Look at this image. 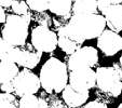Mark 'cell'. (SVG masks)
<instances>
[{
	"mask_svg": "<svg viewBox=\"0 0 122 108\" xmlns=\"http://www.w3.org/2000/svg\"><path fill=\"white\" fill-rule=\"evenodd\" d=\"M14 94L16 96L24 97L35 95L41 87L39 77L29 69H23L19 72L13 81Z\"/></svg>",
	"mask_w": 122,
	"mask_h": 108,
	"instance_id": "obj_5",
	"label": "cell"
},
{
	"mask_svg": "<svg viewBox=\"0 0 122 108\" xmlns=\"http://www.w3.org/2000/svg\"><path fill=\"white\" fill-rule=\"evenodd\" d=\"M0 90H1V92H2V93H9V94H12V93H14L13 82L5 83V84L0 85Z\"/></svg>",
	"mask_w": 122,
	"mask_h": 108,
	"instance_id": "obj_24",
	"label": "cell"
},
{
	"mask_svg": "<svg viewBox=\"0 0 122 108\" xmlns=\"http://www.w3.org/2000/svg\"><path fill=\"white\" fill-rule=\"evenodd\" d=\"M39 79L46 93H61L68 84V68L65 63L56 57H50L40 69Z\"/></svg>",
	"mask_w": 122,
	"mask_h": 108,
	"instance_id": "obj_2",
	"label": "cell"
},
{
	"mask_svg": "<svg viewBox=\"0 0 122 108\" xmlns=\"http://www.w3.org/2000/svg\"><path fill=\"white\" fill-rule=\"evenodd\" d=\"M72 9V1L70 0H51L49 1V10L51 13L60 17L69 16Z\"/></svg>",
	"mask_w": 122,
	"mask_h": 108,
	"instance_id": "obj_16",
	"label": "cell"
},
{
	"mask_svg": "<svg viewBox=\"0 0 122 108\" xmlns=\"http://www.w3.org/2000/svg\"><path fill=\"white\" fill-rule=\"evenodd\" d=\"M96 87L107 96L118 97L122 93V80L119 72V63L112 67L96 69Z\"/></svg>",
	"mask_w": 122,
	"mask_h": 108,
	"instance_id": "obj_4",
	"label": "cell"
},
{
	"mask_svg": "<svg viewBox=\"0 0 122 108\" xmlns=\"http://www.w3.org/2000/svg\"><path fill=\"white\" fill-rule=\"evenodd\" d=\"M39 97L36 95H28L21 97L19 108H39Z\"/></svg>",
	"mask_w": 122,
	"mask_h": 108,
	"instance_id": "obj_19",
	"label": "cell"
},
{
	"mask_svg": "<svg viewBox=\"0 0 122 108\" xmlns=\"http://www.w3.org/2000/svg\"><path fill=\"white\" fill-rule=\"evenodd\" d=\"M19 72V66L15 63L1 61L0 62V85L13 82Z\"/></svg>",
	"mask_w": 122,
	"mask_h": 108,
	"instance_id": "obj_14",
	"label": "cell"
},
{
	"mask_svg": "<svg viewBox=\"0 0 122 108\" xmlns=\"http://www.w3.org/2000/svg\"><path fill=\"white\" fill-rule=\"evenodd\" d=\"M62 96L67 106L71 108H77L84 105L88 102L90 94H89V91H79L68 83L62 92Z\"/></svg>",
	"mask_w": 122,
	"mask_h": 108,
	"instance_id": "obj_11",
	"label": "cell"
},
{
	"mask_svg": "<svg viewBox=\"0 0 122 108\" xmlns=\"http://www.w3.org/2000/svg\"><path fill=\"white\" fill-rule=\"evenodd\" d=\"M5 21H7V15H5V9L0 7V24L5 23Z\"/></svg>",
	"mask_w": 122,
	"mask_h": 108,
	"instance_id": "obj_25",
	"label": "cell"
},
{
	"mask_svg": "<svg viewBox=\"0 0 122 108\" xmlns=\"http://www.w3.org/2000/svg\"><path fill=\"white\" fill-rule=\"evenodd\" d=\"M105 26L106 21L102 14H80L71 15L64 28L69 37L83 44L85 40L98 38Z\"/></svg>",
	"mask_w": 122,
	"mask_h": 108,
	"instance_id": "obj_1",
	"label": "cell"
},
{
	"mask_svg": "<svg viewBox=\"0 0 122 108\" xmlns=\"http://www.w3.org/2000/svg\"><path fill=\"white\" fill-rule=\"evenodd\" d=\"M42 53L37 51L31 44H25L23 46L16 48L14 63L24 69H34L40 63Z\"/></svg>",
	"mask_w": 122,
	"mask_h": 108,
	"instance_id": "obj_10",
	"label": "cell"
},
{
	"mask_svg": "<svg viewBox=\"0 0 122 108\" xmlns=\"http://www.w3.org/2000/svg\"><path fill=\"white\" fill-rule=\"evenodd\" d=\"M72 15L80 14H98L97 1L94 0H77L72 2Z\"/></svg>",
	"mask_w": 122,
	"mask_h": 108,
	"instance_id": "obj_15",
	"label": "cell"
},
{
	"mask_svg": "<svg viewBox=\"0 0 122 108\" xmlns=\"http://www.w3.org/2000/svg\"><path fill=\"white\" fill-rule=\"evenodd\" d=\"M16 48L11 44H9L7 41L0 37V62L1 61H8V62H13L15 58Z\"/></svg>",
	"mask_w": 122,
	"mask_h": 108,
	"instance_id": "obj_17",
	"label": "cell"
},
{
	"mask_svg": "<svg viewBox=\"0 0 122 108\" xmlns=\"http://www.w3.org/2000/svg\"><path fill=\"white\" fill-rule=\"evenodd\" d=\"M98 63V52L93 46H82L78 51L71 54L68 58L67 68L69 71L81 67H92L96 66Z\"/></svg>",
	"mask_w": 122,
	"mask_h": 108,
	"instance_id": "obj_7",
	"label": "cell"
},
{
	"mask_svg": "<svg viewBox=\"0 0 122 108\" xmlns=\"http://www.w3.org/2000/svg\"><path fill=\"white\" fill-rule=\"evenodd\" d=\"M68 81L79 91H90L96 85V72L90 67H81L69 72Z\"/></svg>",
	"mask_w": 122,
	"mask_h": 108,
	"instance_id": "obj_8",
	"label": "cell"
},
{
	"mask_svg": "<svg viewBox=\"0 0 122 108\" xmlns=\"http://www.w3.org/2000/svg\"><path fill=\"white\" fill-rule=\"evenodd\" d=\"M31 46L41 53H51L57 46V35L48 26L39 25L31 31Z\"/></svg>",
	"mask_w": 122,
	"mask_h": 108,
	"instance_id": "obj_6",
	"label": "cell"
},
{
	"mask_svg": "<svg viewBox=\"0 0 122 108\" xmlns=\"http://www.w3.org/2000/svg\"><path fill=\"white\" fill-rule=\"evenodd\" d=\"M12 10H13L14 14L20 16H24L28 14V5L26 1H12Z\"/></svg>",
	"mask_w": 122,
	"mask_h": 108,
	"instance_id": "obj_21",
	"label": "cell"
},
{
	"mask_svg": "<svg viewBox=\"0 0 122 108\" xmlns=\"http://www.w3.org/2000/svg\"><path fill=\"white\" fill-rule=\"evenodd\" d=\"M106 26L115 32H120L122 30V5H116L110 7L104 14Z\"/></svg>",
	"mask_w": 122,
	"mask_h": 108,
	"instance_id": "obj_12",
	"label": "cell"
},
{
	"mask_svg": "<svg viewBox=\"0 0 122 108\" xmlns=\"http://www.w3.org/2000/svg\"><path fill=\"white\" fill-rule=\"evenodd\" d=\"M118 108H122V103H121V104H120V105H119V106H118Z\"/></svg>",
	"mask_w": 122,
	"mask_h": 108,
	"instance_id": "obj_29",
	"label": "cell"
},
{
	"mask_svg": "<svg viewBox=\"0 0 122 108\" xmlns=\"http://www.w3.org/2000/svg\"><path fill=\"white\" fill-rule=\"evenodd\" d=\"M0 7L1 8H10L12 7L11 0H0Z\"/></svg>",
	"mask_w": 122,
	"mask_h": 108,
	"instance_id": "obj_26",
	"label": "cell"
},
{
	"mask_svg": "<svg viewBox=\"0 0 122 108\" xmlns=\"http://www.w3.org/2000/svg\"><path fill=\"white\" fill-rule=\"evenodd\" d=\"M83 108H108V107H107V105L105 103L98 101V99H95V101L89 102L88 104H85L83 106Z\"/></svg>",
	"mask_w": 122,
	"mask_h": 108,
	"instance_id": "obj_23",
	"label": "cell"
},
{
	"mask_svg": "<svg viewBox=\"0 0 122 108\" xmlns=\"http://www.w3.org/2000/svg\"><path fill=\"white\" fill-rule=\"evenodd\" d=\"M119 72H120L121 80H122V55L120 56V61H119Z\"/></svg>",
	"mask_w": 122,
	"mask_h": 108,
	"instance_id": "obj_28",
	"label": "cell"
},
{
	"mask_svg": "<svg viewBox=\"0 0 122 108\" xmlns=\"http://www.w3.org/2000/svg\"><path fill=\"white\" fill-rule=\"evenodd\" d=\"M116 5H122V0H99L97 1V10L104 15L109 8Z\"/></svg>",
	"mask_w": 122,
	"mask_h": 108,
	"instance_id": "obj_22",
	"label": "cell"
},
{
	"mask_svg": "<svg viewBox=\"0 0 122 108\" xmlns=\"http://www.w3.org/2000/svg\"><path fill=\"white\" fill-rule=\"evenodd\" d=\"M97 48L106 56H113L122 51V37L110 29H105L97 38Z\"/></svg>",
	"mask_w": 122,
	"mask_h": 108,
	"instance_id": "obj_9",
	"label": "cell"
},
{
	"mask_svg": "<svg viewBox=\"0 0 122 108\" xmlns=\"http://www.w3.org/2000/svg\"><path fill=\"white\" fill-rule=\"evenodd\" d=\"M28 29H29V23L23 16L16 14L8 15L7 21L1 30L2 39L15 48L23 46L26 44Z\"/></svg>",
	"mask_w": 122,
	"mask_h": 108,
	"instance_id": "obj_3",
	"label": "cell"
},
{
	"mask_svg": "<svg viewBox=\"0 0 122 108\" xmlns=\"http://www.w3.org/2000/svg\"><path fill=\"white\" fill-rule=\"evenodd\" d=\"M28 8L36 12H44L49 10V1L48 0H28L26 1Z\"/></svg>",
	"mask_w": 122,
	"mask_h": 108,
	"instance_id": "obj_20",
	"label": "cell"
},
{
	"mask_svg": "<svg viewBox=\"0 0 122 108\" xmlns=\"http://www.w3.org/2000/svg\"><path fill=\"white\" fill-rule=\"evenodd\" d=\"M39 108H51L50 107V105L48 104V102L46 101V99H43V98H40L39 97Z\"/></svg>",
	"mask_w": 122,
	"mask_h": 108,
	"instance_id": "obj_27",
	"label": "cell"
},
{
	"mask_svg": "<svg viewBox=\"0 0 122 108\" xmlns=\"http://www.w3.org/2000/svg\"><path fill=\"white\" fill-rule=\"evenodd\" d=\"M57 46H60V49L63 52H65L66 54H69V55L74 54L76 51H78L80 48H82V44L77 42L76 40H74L72 38H70L68 35H67L64 26H62V27L58 29Z\"/></svg>",
	"mask_w": 122,
	"mask_h": 108,
	"instance_id": "obj_13",
	"label": "cell"
},
{
	"mask_svg": "<svg viewBox=\"0 0 122 108\" xmlns=\"http://www.w3.org/2000/svg\"><path fill=\"white\" fill-rule=\"evenodd\" d=\"M0 108H19V102L13 94L0 93Z\"/></svg>",
	"mask_w": 122,
	"mask_h": 108,
	"instance_id": "obj_18",
	"label": "cell"
}]
</instances>
